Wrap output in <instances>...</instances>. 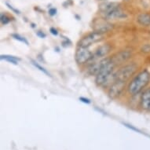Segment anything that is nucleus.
I'll return each instance as SVG.
<instances>
[{"label":"nucleus","mask_w":150,"mask_h":150,"mask_svg":"<svg viewBox=\"0 0 150 150\" xmlns=\"http://www.w3.org/2000/svg\"><path fill=\"white\" fill-rule=\"evenodd\" d=\"M102 18H104L105 20L109 21V20H118V19H123V18H126L127 17L126 13L124 11L121 10V8L117 9L116 10H113L110 13H105V14L101 15Z\"/></svg>","instance_id":"ddd939ff"},{"label":"nucleus","mask_w":150,"mask_h":150,"mask_svg":"<svg viewBox=\"0 0 150 150\" xmlns=\"http://www.w3.org/2000/svg\"><path fill=\"white\" fill-rule=\"evenodd\" d=\"M132 56V52L130 50H121L120 52H117L111 57V61L113 63L115 66H120L123 65L128 60L130 59Z\"/></svg>","instance_id":"0eeeda50"},{"label":"nucleus","mask_w":150,"mask_h":150,"mask_svg":"<svg viewBox=\"0 0 150 150\" xmlns=\"http://www.w3.org/2000/svg\"><path fill=\"white\" fill-rule=\"evenodd\" d=\"M57 13V10L55 9V8H51V9H50L49 10V14L50 16H54V15H56Z\"/></svg>","instance_id":"412c9836"},{"label":"nucleus","mask_w":150,"mask_h":150,"mask_svg":"<svg viewBox=\"0 0 150 150\" xmlns=\"http://www.w3.org/2000/svg\"><path fill=\"white\" fill-rule=\"evenodd\" d=\"M136 21L142 27H150V13H140L136 17Z\"/></svg>","instance_id":"4468645a"},{"label":"nucleus","mask_w":150,"mask_h":150,"mask_svg":"<svg viewBox=\"0 0 150 150\" xmlns=\"http://www.w3.org/2000/svg\"><path fill=\"white\" fill-rule=\"evenodd\" d=\"M50 33H51L52 35H58V31H57L55 28H50Z\"/></svg>","instance_id":"aec40b11"},{"label":"nucleus","mask_w":150,"mask_h":150,"mask_svg":"<svg viewBox=\"0 0 150 150\" xmlns=\"http://www.w3.org/2000/svg\"><path fill=\"white\" fill-rule=\"evenodd\" d=\"M37 35L40 37H41V38H45V37H46V34H44L43 32H40V31H39V32H37Z\"/></svg>","instance_id":"b1692460"},{"label":"nucleus","mask_w":150,"mask_h":150,"mask_svg":"<svg viewBox=\"0 0 150 150\" xmlns=\"http://www.w3.org/2000/svg\"><path fill=\"white\" fill-rule=\"evenodd\" d=\"M104 39V34L97 32H92L91 33L85 35L79 40L77 43V47H86L89 48L91 45L94 44L98 42H100Z\"/></svg>","instance_id":"39448f33"},{"label":"nucleus","mask_w":150,"mask_h":150,"mask_svg":"<svg viewBox=\"0 0 150 150\" xmlns=\"http://www.w3.org/2000/svg\"><path fill=\"white\" fill-rule=\"evenodd\" d=\"M139 107L141 109L145 111H149L150 108V86L145 88L141 93L139 98Z\"/></svg>","instance_id":"9b49d317"},{"label":"nucleus","mask_w":150,"mask_h":150,"mask_svg":"<svg viewBox=\"0 0 150 150\" xmlns=\"http://www.w3.org/2000/svg\"><path fill=\"white\" fill-rule=\"evenodd\" d=\"M32 64L34 65L35 68H37V69H39V70H40L41 71H42L43 73L46 74V75H47V76H50V74L47 71V69H45L43 67H42L40 64H39L38 63H37L36 62H35V61H33V60H32Z\"/></svg>","instance_id":"dca6fc26"},{"label":"nucleus","mask_w":150,"mask_h":150,"mask_svg":"<svg viewBox=\"0 0 150 150\" xmlns=\"http://www.w3.org/2000/svg\"><path fill=\"white\" fill-rule=\"evenodd\" d=\"M109 59H110V57H105L99 62L93 61V62H90L88 69H87L89 74L91 76H96L97 74L98 73V71L101 70V68L109 61Z\"/></svg>","instance_id":"9d476101"},{"label":"nucleus","mask_w":150,"mask_h":150,"mask_svg":"<svg viewBox=\"0 0 150 150\" xmlns=\"http://www.w3.org/2000/svg\"><path fill=\"white\" fill-rule=\"evenodd\" d=\"M79 100L84 103H86V104H90L91 103V101L89 100L88 98H83V97H81V98H79Z\"/></svg>","instance_id":"4be33fe9"},{"label":"nucleus","mask_w":150,"mask_h":150,"mask_svg":"<svg viewBox=\"0 0 150 150\" xmlns=\"http://www.w3.org/2000/svg\"><path fill=\"white\" fill-rule=\"evenodd\" d=\"M138 69V65L135 62H130L127 64H124L120 69L115 71L116 80L127 83L137 72Z\"/></svg>","instance_id":"f03ea898"},{"label":"nucleus","mask_w":150,"mask_h":150,"mask_svg":"<svg viewBox=\"0 0 150 150\" xmlns=\"http://www.w3.org/2000/svg\"><path fill=\"white\" fill-rule=\"evenodd\" d=\"M149 112H150V108H149Z\"/></svg>","instance_id":"a878e982"},{"label":"nucleus","mask_w":150,"mask_h":150,"mask_svg":"<svg viewBox=\"0 0 150 150\" xmlns=\"http://www.w3.org/2000/svg\"><path fill=\"white\" fill-rule=\"evenodd\" d=\"M116 66L111 61V57L109 61L104 65L98 71V73L95 76V83L98 86H102L108 77L115 70Z\"/></svg>","instance_id":"7ed1b4c3"},{"label":"nucleus","mask_w":150,"mask_h":150,"mask_svg":"<svg viewBox=\"0 0 150 150\" xmlns=\"http://www.w3.org/2000/svg\"><path fill=\"white\" fill-rule=\"evenodd\" d=\"M12 37L15 40H18V41H20L21 42H24L25 44H28V40L25 39V37L21 36V35L19 34H12Z\"/></svg>","instance_id":"a211bd4d"},{"label":"nucleus","mask_w":150,"mask_h":150,"mask_svg":"<svg viewBox=\"0 0 150 150\" xmlns=\"http://www.w3.org/2000/svg\"><path fill=\"white\" fill-rule=\"evenodd\" d=\"M150 83V71L143 69L139 71L129 83L127 90L131 96H136L142 92Z\"/></svg>","instance_id":"f257e3e1"},{"label":"nucleus","mask_w":150,"mask_h":150,"mask_svg":"<svg viewBox=\"0 0 150 150\" xmlns=\"http://www.w3.org/2000/svg\"><path fill=\"white\" fill-rule=\"evenodd\" d=\"M92 28L94 32L105 34L113 29V25L108 22L107 20H105L104 18H101L93 21Z\"/></svg>","instance_id":"423d86ee"},{"label":"nucleus","mask_w":150,"mask_h":150,"mask_svg":"<svg viewBox=\"0 0 150 150\" xmlns=\"http://www.w3.org/2000/svg\"><path fill=\"white\" fill-rule=\"evenodd\" d=\"M126 82L116 80L112 86L108 89V95L110 98L116 99L120 96L126 87Z\"/></svg>","instance_id":"6e6552de"},{"label":"nucleus","mask_w":150,"mask_h":150,"mask_svg":"<svg viewBox=\"0 0 150 150\" xmlns=\"http://www.w3.org/2000/svg\"><path fill=\"white\" fill-rule=\"evenodd\" d=\"M93 59V53L86 47H77L75 53V61L79 65L88 64Z\"/></svg>","instance_id":"20e7f679"},{"label":"nucleus","mask_w":150,"mask_h":150,"mask_svg":"<svg viewBox=\"0 0 150 150\" xmlns=\"http://www.w3.org/2000/svg\"><path fill=\"white\" fill-rule=\"evenodd\" d=\"M120 8V3L116 2H104L99 5V11L101 12V14H105L108 13H110L113 10Z\"/></svg>","instance_id":"f8f14e48"},{"label":"nucleus","mask_w":150,"mask_h":150,"mask_svg":"<svg viewBox=\"0 0 150 150\" xmlns=\"http://www.w3.org/2000/svg\"><path fill=\"white\" fill-rule=\"evenodd\" d=\"M6 5H7V6H8V7L10 8V10H12L13 11V12L15 13H17V14H19V13H20V12H19V11H18V10H16V9H15V8L13 7L12 6L10 5V4H9V3H6Z\"/></svg>","instance_id":"5701e85b"},{"label":"nucleus","mask_w":150,"mask_h":150,"mask_svg":"<svg viewBox=\"0 0 150 150\" xmlns=\"http://www.w3.org/2000/svg\"><path fill=\"white\" fill-rule=\"evenodd\" d=\"M142 51L144 52V53H149V52H150V45L149 44L145 45V46L142 47Z\"/></svg>","instance_id":"6ab92c4d"},{"label":"nucleus","mask_w":150,"mask_h":150,"mask_svg":"<svg viewBox=\"0 0 150 150\" xmlns=\"http://www.w3.org/2000/svg\"><path fill=\"white\" fill-rule=\"evenodd\" d=\"M99 1H106V0H99Z\"/></svg>","instance_id":"393cba45"},{"label":"nucleus","mask_w":150,"mask_h":150,"mask_svg":"<svg viewBox=\"0 0 150 150\" xmlns=\"http://www.w3.org/2000/svg\"><path fill=\"white\" fill-rule=\"evenodd\" d=\"M2 60H5L6 62L12 63L13 64H18V62H20L21 59L14 56H10V55H1L0 57Z\"/></svg>","instance_id":"2eb2a0df"},{"label":"nucleus","mask_w":150,"mask_h":150,"mask_svg":"<svg viewBox=\"0 0 150 150\" xmlns=\"http://www.w3.org/2000/svg\"><path fill=\"white\" fill-rule=\"evenodd\" d=\"M112 47L109 43H105V44L99 46L93 53L92 61H95V60L101 59V58L107 57L108 54L112 51Z\"/></svg>","instance_id":"1a4fd4ad"},{"label":"nucleus","mask_w":150,"mask_h":150,"mask_svg":"<svg viewBox=\"0 0 150 150\" xmlns=\"http://www.w3.org/2000/svg\"><path fill=\"white\" fill-rule=\"evenodd\" d=\"M0 21H1V24L3 25H7L8 23H10V18L8 15L5 14V13H2L1 14V17H0Z\"/></svg>","instance_id":"f3484780"}]
</instances>
